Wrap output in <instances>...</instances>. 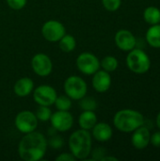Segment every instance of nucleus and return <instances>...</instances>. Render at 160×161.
Here are the masks:
<instances>
[{"label":"nucleus","mask_w":160,"mask_h":161,"mask_svg":"<svg viewBox=\"0 0 160 161\" xmlns=\"http://www.w3.org/2000/svg\"><path fill=\"white\" fill-rule=\"evenodd\" d=\"M33 100L39 106L51 107L58 97L57 91L50 85H40L33 90Z\"/></svg>","instance_id":"obj_9"},{"label":"nucleus","mask_w":160,"mask_h":161,"mask_svg":"<svg viewBox=\"0 0 160 161\" xmlns=\"http://www.w3.org/2000/svg\"><path fill=\"white\" fill-rule=\"evenodd\" d=\"M38 123L39 120L35 113L30 110L20 111L14 119V125L22 134H27L35 131L38 127Z\"/></svg>","instance_id":"obj_7"},{"label":"nucleus","mask_w":160,"mask_h":161,"mask_svg":"<svg viewBox=\"0 0 160 161\" xmlns=\"http://www.w3.org/2000/svg\"><path fill=\"white\" fill-rule=\"evenodd\" d=\"M70 153L79 160H85L91 155L92 149L91 134L89 130L78 129L74 131L68 141Z\"/></svg>","instance_id":"obj_2"},{"label":"nucleus","mask_w":160,"mask_h":161,"mask_svg":"<svg viewBox=\"0 0 160 161\" xmlns=\"http://www.w3.org/2000/svg\"><path fill=\"white\" fill-rule=\"evenodd\" d=\"M52 110L50 108V107H46V106H39L38 109L35 112V115L37 117V119L41 122H47L50 120L51 115H52Z\"/></svg>","instance_id":"obj_24"},{"label":"nucleus","mask_w":160,"mask_h":161,"mask_svg":"<svg viewBox=\"0 0 160 161\" xmlns=\"http://www.w3.org/2000/svg\"><path fill=\"white\" fill-rule=\"evenodd\" d=\"M65 34L64 25L57 20H48L41 26V35L49 42H58Z\"/></svg>","instance_id":"obj_8"},{"label":"nucleus","mask_w":160,"mask_h":161,"mask_svg":"<svg viewBox=\"0 0 160 161\" xmlns=\"http://www.w3.org/2000/svg\"><path fill=\"white\" fill-rule=\"evenodd\" d=\"M104 8L108 11H116L122 5V0H102Z\"/></svg>","instance_id":"obj_26"},{"label":"nucleus","mask_w":160,"mask_h":161,"mask_svg":"<svg viewBox=\"0 0 160 161\" xmlns=\"http://www.w3.org/2000/svg\"><path fill=\"white\" fill-rule=\"evenodd\" d=\"M48 142L45 136L38 131L24 134L18 144V155L24 161L41 160L47 151Z\"/></svg>","instance_id":"obj_1"},{"label":"nucleus","mask_w":160,"mask_h":161,"mask_svg":"<svg viewBox=\"0 0 160 161\" xmlns=\"http://www.w3.org/2000/svg\"><path fill=\"white\" fill-rule=\"evenodd\" d=\"M8 6L14 10H20L24 8L27 3V0H6Z\"/></svg>","instance_id":"obj_28"},{"label":"nucleus","mask_w":160,"mask_h":161,"mask_svg":"<svg viewBox=\"0 0 160 161\" xmlns=\"http://www.w3.org/2000/svg\"><path fill=\"white\" fill-rule=\"evenodd\" d=\"M31 68L37 75L45 77L52 73L53 63L48 55L44 53H38L34 55L31 59Z\"/></svg>","instance_id":"obj_11"},{"label":"nucleus","mask_w":160,"mask_h":161,"mask_svg":"<svg viewBox=\"0 0 160 161\" xmlns=\"http://www.w3.org/2000/svg\"><path fill=\"white\" fill-rule=\"evenodd\" d=\"M126 64L130 71L135 74L142 75L149 71L151 61L147 54L139 48H134L129 51L126 57Z\"/></svg>","instance_id":"obj_4"},{"label":"nucleus","mask_w":160,"mask_h":161,"mask_svg":"<svg viewBox=\"0 0 160 161\" xmlns=\"http://www.w3.org/2000/svg\"><path fill=\"white\" fill-rule=\"evenodd\" d=\"M49 121L51 126L56 131L61 133L69 131L74 125V117L69 110H57L56 112L52 113Z\"/></svg>","instance_id":"obj_10"},{"label":"nucleus","mask_w":160,"mask_h":161,"mask_svg":"<svg viewBox=\"0 0 160 161\" xmlns=\"http://www.w3.org/2000/svg\"><path fill=\"white\" fill-rule=\"evenodd\" d=\"M143 17L146 23L150 25H157L160 23V9L156 7H148L145 8Z\"/></svg>","instance_id":"obj_20"},{"label":"nucleus","mask_w":160,"mask_h":161,"mask_svg":"<svg viewBox=\"0 0 160 161\" xmlns=\"http://www.w3.org/2000/svg\"><path fill=\"white\" fill-rule=\"evenodd\" d=\"M58 45H59V48L61 51H63L65 53H71L76 47V40L73 35L65 34L58 41Z\"/></svg>","instance_id":"obj_19"},{"label":"nucleus","mask_w":160,"mask_h":161,"mask_svg":"<svg viewBox=\"0 0 160 161\" xmlns=\"http://www.w3.org/2000/svg\"><path fill=\"white\" fill-rule=\"evenodd\" d=\"M33 90L34 82L31 78L27 76L19 78L13 86V92L19 97H26L30 95Z\"/></svg>","instance_id":"obj_16"},{"label":"nucleus","mask_w":160,"mask_h":161,"mask_svg":"<svg viewBox=\"0 0 160 161\" xmlns=\"http://www.w3.org/2000/svg\"><path fill=\"white\" fill-rule=\"evenodd\" d=\"M157 127L160 129V112L158 113L157 117Z\"/></svg>","instance_id":"obj_32"},{"label":"nucleus","mask_w":160,"mask_h":161,"mask_svg":"<svg viewBox=\"0 0 160 161\" xmlns=\"http://www.w3.org/2000/svg\"><path fill=\"white\" fill-rule=\"evenodd\" d=\"M150 139L151 135L149 129L141 125L136 130H134V133L131 138V142L136 149L142 150L148 146V144L150 143Z\"/></svg>","instance_id":"obj_14"},{"label":"nucleus","mask_w":160,"mask_h":161,"mask_svg":"<svg viewBox=\"0 0 160 161\" xmlns=\"http://www.w3.org/2000/svg\"><path fill=\"white\" fill-rule=\"evenodd\" d=\"M76 67L85 75H92L100 69L99 58L91 52H83L76 58Z\"/></svg>","instance_id":"obj_6"},{"label":"nucleus","mask_w":160,"mask_h":161,"mask_svg":"<svg viewBox=\"0 0 160 161\" xmlns=\"http://www.w3.org/2000/svg\"><path fill=\"white\" fill-rule=\"evenodd\" d=\"M92 88L99 93L108 92L111 86V76L108 72L105 70H98L92 75L91 78Z\"/></svg>","instance_id":"obj_13"},{"label":"nucleus","mask_w":160,"mask_h":161,"mask_svg":"<svg viewBox=\"0 0 160 161\" xmlns=\"http://www.w3.org/2000/svg\"><path fill=\"white\" fill-rule=\"evenodd\" d=\"M112 135L113 130L111 126L104 122H97L91 129V137L99 142H108L112 138Z\"/></svg>","instance_id":"obj_15"},{"label":"nucleus","mask_w":160,"mask_h":161,"mask_svg":"<svg viewBox=\"0 0 160 161\" xmlns=\"http://www.w3.org/2000/svg\"><path fill=\"white\" fill-rule=\"evenodd\" d=\"M113 124L119 131L130 133L144 125V118L139 111L133 109H122L114 115Z\"/></svg>","instance_id":"obj_3"},{"label":"nucleus","mask_w":160,"mask_h":161,"mask_svg":"<svg viewBox=\"0 0 160 161\" xmlns=\"http://www.w3.org/2000/svg\"><path fill=\"white\" fill-rule=\"evenodd\" d=\"M79 101V107L82 110H92L95 111L97 108V102L93 97L91 96H84Z\"/></svg>","instance_id":"obj_23"},{"label":"nucleus","mask_w":160,"mask_h":161,"mask_svg":"<svg viewBox=\"0 0 160 161\" xmlns=\"http://www.w3.org/2000/svg\"><path fill=\"white\" fill-rule=\"evenodd\" d=\"M147 42L155 48H160V25H153L146 33Z\"/></svg>","instance_id":"obj_18"},{"label":"nucleus","mask_w":160,"mask_h":161,"mask_svg":"<svg viewBox=\"0 0 160 161\" xmlns=\"http://www.w3.org/2000/svg\"><path fill=\"white\" fill-rule=\"evenodd\" d=\"M54 105L58 110L67 111V110H70V108H72V99L69 96H67L66 94L60 95V96L57 97Z\"/></svg>","instance_id":"obj_22"},{"label":"nucleus","mask_w":160,"mask_h":161,"mask_svg":"<svg viewBox=\"0 0 160 161\" xmlns=\"http://www.w3.org/2000/svg\"><path fill=\"white\" fill-rule=\"evenodd\" d=\"M101 161H118V158H115V157H110V156H105L103 158V159Z\"/></svg>","instance_id":"obj_31"},{"label":"nucleus","mask_w":160,"mask_h":161,"mask_svg":"<svg viewBox=\"0 0 160 161\" xmlns=\"http://www.w3.org/2000/svg\"><path fill=\"white\" fill-rule=\"evenodd\" d=\"M150 142H151L155 147L160 148V131H157V132L154 133V134L151 136Z\"/></svg>","instance_id":"obj_30"},{"label":"nucleus","mask_w":160,"mask_h":161,"mask_svg":"<svg viewBox=\"0 0 160 161\" xmlns=\"http://www.w3.org/2000/svg\"><path fill=\"white\" fill-rule=\"evenodd\" d=\"M47 142H48V146H50L52 149H55V150H59L64 145L63 138L55 134L52 135L49 140H47Z\"/></svg>","instance_id":"obj_25"},{"label":"nucleus","mask_w":160,"mask_h":161,"mask_svg":"<svg viewBox=\"0 0 160 161\" xmlns=\"http://www.w3.org/2000/svg\"><path fill=\"white\" fill-rule=\"evenodd\" d=\"M91 158L90 160L91 161H101L103 159V158L105 156H107V150L103 147H97L95 149H91Z\"/></svg>","instance_id":"obj_27"},{"label":"nucleus","mask_w":160,"mask_h":161,"mask_svg":"<svg viewBox=\"0 0 160 161\" xmlns=\"http://www.w3.org/2000/svg\"><path fill=\"white\" fill-rule=\"evenodd\" d=\"M118 65H119L118 59L113 56H106L100 61V66L103 68V70L108 73H112L116 71V69L118 68Z\"/></svg>","instance_id":"obj_21"},{"label":"nucleus","mask_w":160,"mask_h":161,"mask_svg":"<svg viewBox=\"0 0 160 161\" xmlns=\"http://www.w3.org/2000/svg\"><path fill=\"white\" fill-rule=\"evenodd\" d=\"M97 122L96 113L92 110H83L78 117V125L85 130H91Z\"/></svg>","instance_id":"obj_17"},{"label":"nucleus","mask_w":160,"mask_h":161,"mask_svg":"<svg viewBox=\"0 0 160 161\" xmlns=\"http://www.w3.org/2000/svg\"><path fill=\"white\" fill-rule=\"evenodd\" d=\"M56 161H75L76 158L73 156L72 153H62L59 154L56 158Z\"/></svg>","instance_id":"obj_29"},{"label":"nucleus","mask_w":160,"mask_h":161,"mask_svg":"<svg viewBox=\"0 0 160 161\" xmlns=\"http://www.w3.org/2000/svg\"><path fill=\"white\" fill-rule=\"evenodd\" d=\"M115 43L119 49L122 51L129 52L134 49L137 45V40L135 36L126 29H121L115 34L114 38Z\"/></svg>","instance_id":"obj_12"},{"label":"nucleus","mask_w":160,"mask_h":161,"mask_svg":"<svg viewBox=\"0 0 160 161\" xmlns=\"http://www.w3.org/2000/svg\"><path fill=\"white\" fill-rule=\"evenodd\" d=\"M64 92L72 100H80L88 92L86 81L78 75H70L64 81Z\"/></svg>","instance_id":"obj_5"}]
</instances>
